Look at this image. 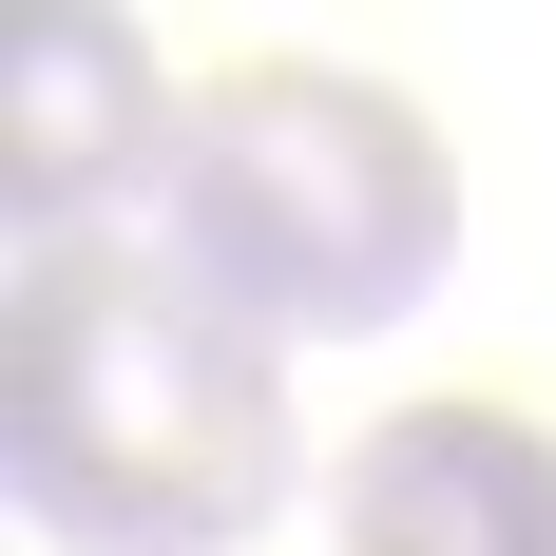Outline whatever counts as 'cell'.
<instances>
[{
  "mask_svg": "<svg viewBox=\"0 0 556 556\" xmlns=\"http://www.w3.org/2000/svg\"><path fill=\"white\" fill-rule=\"evenodd\" d=\"M0 480L58 556H230L288 518V365H269V327H230L135 230L20 250Z\"/></svg>",
  "mask_w": 556,
  "mask_h": 556,
  "instance_id": "6da1fadb",
  "label": "cell"
},
{
  "mask_svg": "<svg viewBox=\"0 0 556 556\" xmlns=\"http://www.w3.org/2000/svg\"><path fill=\"white\" fill-rule=\"evenodd\" d=\"M154 250L269 345L403 327L460 250V154L422 135V97L345 77V58H250L192 97V154L154 192Z\"/></svg>",
  "mask_w": 556,
  "mask_h": 556,
  "instance_id": "7a4b0ae2",
  "label": "cell"
},
{
  "mask_svg": "<svg viewBox=\"0 0 556 556\" xmlns=\"http://www.w3.org/2000/svg\"><path fill=\"white\" fill-rule=\"evenodd\" d=\"M345 556H556V442L518 403H403L327 480Z\"/></svg>",
  "mask_w": 556,
  "mask_h": 556,
  "instance_id": "277c9868",
  "label": "cell"
},
{
  "mask_svg": "<svg viewBox=\"0 0 556 556\" xmlns=\"http://www.w3.org/2000/svg\"><path fill=\"white\" fill-rule=\"evenodd\" d=\"M173 154H192V115H173L135 20H77V0L0 20V212H20V250H97L135 192H173Z\"/></svg>",
  "mask_w": 556,
  "mask_h": 556,
  "instance_id": "3957f363",
  "label": "cell"
}]
</instances>
